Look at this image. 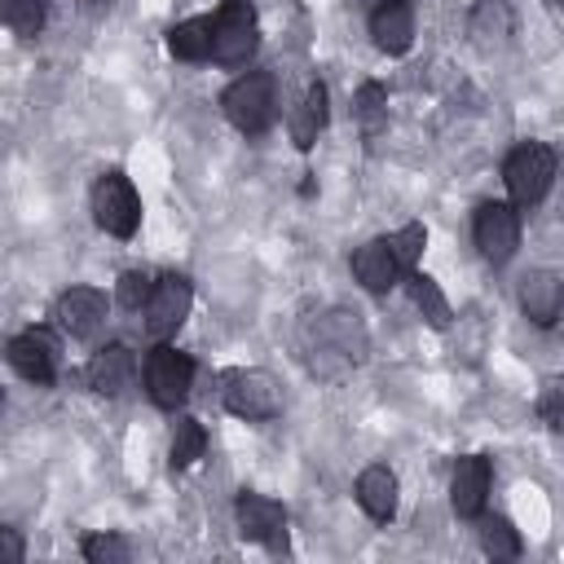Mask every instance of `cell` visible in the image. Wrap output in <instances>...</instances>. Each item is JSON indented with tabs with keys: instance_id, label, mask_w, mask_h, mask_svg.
I'll use <instances>...</instances> for the list:
<instances>
[{
	"instance_id": "1",
	"label": "cell",
	"mask_w": 564,
	"mask_h": 564,
	"mask_svg": "<svg viewBox=\"0 0 564 564\" xmlns=\"http://www.w3.org/2000/svg\"><path fill=\"white\" fill-rule=\"evenodd\" d=\"M220 110H225V119H229L242 137L269 132V123L278 119V84H273V75H269V70H247V75H238V79L225 88Z\"/></svg>"
},
{
	"instance_id": "2",
	"label": "cell",
	"mask_w": 564,
	"mask_h": 564,
	"mask_svg": "<svg viewBox=\"0 0 564 564\" xmlns=\"http://www.w3.org/2000/svg\"><path fill=\"white\" fill-rule=\"evenodd\" d=\"M555 181V150L542 141H520L502 163V185L511 194V207H538L551 194Z\"/></svg>"
},
{
	"instance_id": "3",
	"label": "cell",
	"mask_w": 564,
	"mask_h": 564,
	"mask_svg": "<svg viewBox=\"0 0 564 564\" xmlns=\"http://www.w3.org/2000/svg\"><path fill=\"white\" fill-rule=\"evenodd\" d=\"M260 48V18L251 0H225L212 18V57L220 66H242Z\"/></svg>"
},
{
	"instance_id": "4",
	"label": "cell",
	"mask_w": 564,
	"mask_h": 564,
	"mask_svg": "<svg viewBox=\"0 0 564 564\" xmlns=\"http://www.w3.org/2000/svg\"><path fill=\"white\" fill-rule=\"evenodd\" d=\"M220 401L229 414H238L247 423H269L282 414V392H278V379L269 370H229Z\"/></svg>"
},
{
	"instance_id": "5",
	"label": "cell",
	"mask_w": 564,
	"mask_h": 564,
	"mask_svg": "<svg viewBox=\"0 0 564 564\" xmlns=\"http://www.w3.org/2000/svg\"><path fill=\"white\" fill-rule=\"evenodd\" d=\"M189 304H194V286H189L185 273H163V278H154V286H150V295H145V304H141V317H145L141 326H145V335H150V339L176 335L181 322L189 317Z\"/></svg>"
},
{
	"instance_id": "6",
	"label": "cell",
	"mask_w": 564,
	"mask_h": 564,
	"mask_svg": "<svg viewBox=\"0 0 564 564\" xmlns=\"http://www.w3.org/2000/svg\"><path fill=\"white\" fill-rule=\"evenodd\" d=\"M93 220L115 234V238H132L141 225V198L132 189V181L123 172H106L93 185Z\"/></svg>"
},
{
	"instance_id": "7",
	"label": "cell",
	"mask_w": 564,
	"mask_h": 564,
	"mask_svg": "<svg viewBox=\"0 0 564 564\" xmlns=\"http://www.w3.org/2000/svg\"><path fill=\"white\" fill-rule=\"evenodd\" d=\"M189 388H194V357L159 344L145 361V392L159 410H181L189 401Z\"/></svg>"
},
{
	"instance_id": "8",
	"label": "cell",
	"mask_w": 564,
	"mask_h": 564,
	"mask_svg": "<svg viewBox=\"0 0 564 564\" xmlns=\"http://www.w3.org/2000/svg\"><path fill=\"white\" fill-rule=\"evenodd\" d=\"M471 238L489 264H507L520 247V207L511 203H480L471 220Z\"/></svg>"
},
{
	"instance_id": "9",
	"label": "cell",
	"mask_w": 564,
	"mask_h": 564,
	"mask_svg": "<svg viewBox=\"0 0 564 564\" xmlns=\"http://www.w3.org/2000/svg\"><path fill=\"white\" fill-rule=\"evenodd\" d=\"M234 516H238V533L247 542H260L269 551H282L286 546V507L282 502L242 489L238 502H234Z\"/></svg>"
},
{
	"instance_id": "10",
	"label": "cell",
	"mask_w": 564,
	"mask_h": 564,
	"mask_svg": "<svg viewBox=\"0 0 564 564\" xmlns=\"http://www.w3.org/2000/svg\"><path fill=\"white\" fill-rule=\"evenodd\" d=\"M4 357H9V366H13L26 383H40V388H44V383L57 379V339H53L48 330H40V326L13 335Z\"/></svg>"
},
{
	"instance_id": "11",
	"label": "cell",
	"mask_w": 564,
	"mask_h": 564,
	"mask_svg": "<svg viewBox=\"0 0 564 564\" xmlns=\"http://www.w3.org/2000/svg\"><path fill=\"white\" fill-rule=\"evenodd\" d=\"M352 278H357L366 291L383 295V291H392V286L405 278V264H401V256L392 251L388 238H370V242H361V247L352 251Z\"/></svg>"
},
{
	"instance_id": "12",
	"label": "cell",
	"mask_w": 564,
	"mask_h": 564,
	"mask_svg": "<svg viewBox=\"0 0 564 564\" xmlns=\"http://www.w3.org/2000/svg\"><path fill=\"white\" fill-rule=\"evenodd\" d=\"M370 40L388 57L410 53V44H414V4L410 0H379L370 9Z\"/></svg>"
},
{
	"instance_id": "13",
	"label": "cell",
	"mask_w": 564,
	"mask_h": 564,
	"mask_svg": "<svg viewBox=\"0 0 564 564\" xmlns=\"http://www.w3.org/2000/svg\"><path fill=\"white\" fill-rule=\"evenodd\" d=\"M106 322V295L97 286H70L57 295V326L70 339H93Z\"/></svg>"
},
{
	"instance_id": "14",
	"label": "cell",
	"mask_w": 564,
	"mask_h": 564,
	"mask_svg": "<svg viewBox=\"0 0 564 564\" xmlns=\"http://www.w3.org/2000/svg\"><path fill=\"white\" fill-rule=\"evenodd\" d=\"M485 498H489V458L485 454H467L454 463V476H449V502H454V516L463 520H476L485 511Z\"/></svg>"
},
{
	"instance_id": "15",
	"label": "cell",
	"mask_w": 564,
	"mask_h": 564,
	"mask_svg": "<svg viewBox=\"0 0 564 564\" xmlns=\"http://www.w3.org/2000/svg\"><path fill=\"white\" fill-rule=\"evenodd\" d=\"M520 308L529 313V322L555 326V317L564 308V282H560V273L555 269H533L520 282Z\"/></svg>"
},
{
	"instance_id": "16",
	"label": "cell",
	"mask_w": 564,
	"mask_h": 564,
	"mask_svg": "<svg viewBox=\"0 0 564 564\" xmlns=\"http://www.w3.org/2000/svg\"><path fill=\"white\" fill-rule=\"evenodd\" d=\"M132 375H137V357L123 344H106L88 361V388L101 397H119L123 388H132Z\"/></svg>"
},
{
	"instance_id": "17",
	"label": "cell",
	"mask_w": 564,
	"mask_h": 564,
	"mask_svg": "<svg viewBox=\"0 0 564 564\" xmlns=\"http://www.w3.org/2000/svg\"><path fill=\"white\" fill-rule=\"evenodd\" d=\"M317 339H322V352H335L339 357V366H357L366 357V330H361L357 313H344L339 308V313L322 317Z\"/></svg>"
},
{
	"instance_id": "18",
	"label": "cell",
	"mask_w": 564,
	"mask_h": 564,
	"mask_svg": "<svg viewBox=\"0 0 564 564\" xmlns=\"http://www.w3.org/2000/svg\"><path fill=\"white\" fill-rule=\"evenodd\" d=\"M357 502H361V511H366L375 524H388V520L397 516V476H392V467L370 463V467L357 476Z\"/></svg>"
},
{
	"instance_id": "19",
	"label": "cell",
	"mask_w": 564,
	"mask_h": 564,
	"mask_svg": "<svg viewBox=\"0 0 564 564\" xmlns=\"http://www.w3.org/2000/svg\"><path fill=\"white\" fill-rule=\"evenodd\" d=\"M326 128V84H308L300 106L291 110V141L300 150H313V141L322 137Z\"/></svg>"
},
{
	"instance_id": "20",
	"label": "cell",
	"mask_w": 564,
	"mask_h": 564,
	"mask_svg": "<svg viewBox=\"0 0 564 564\" xmlns=\"http://www.w3.org/2000/svg\"><path fill=\"white\" fill-rule=\"evenodd\" d=\"M167 53L176 62H207L212 57V18H185L167 31Z\"/></svg>"
},
{
	"instance_id": "21",
	"label": "cell",
	"mask_w": 564,
	"mask_h": 564,
	"mask_svg": "<svg viewBox=\"0 0 564 564\" xmlns=\"http://www.w3.org/2000/svg\"><path fill=\"white\" fill-rule=\"evenodd\" d=\"M480 520V551L494 560V564H502V560H516L520 555V533L511 529V520H502V516H476Z\"/></svg>"
},
{
	"instance_id": "22",
	"label": "cell",
	"mask_w": 564,
	"mask_h": 564,
	"mask_svg": "<svg viewBox=\"0 0 564 564\" xmlns=\"http://www.w3.org/2000/svg\"><path fill=\"white\" fill-rule=\"evenodd\" d=\"M48 4L53 0H0V22L18 35H40L44 22H48Z\"/></svg>"
},
{
	"instance_id": "23",
	"label": "cell",
	"mask_w": 564,
	"mask_h": 564,
	"mask_svg": "<svg viewBox=\"0 0 564 564\" xmlns=\"http://www.w3.org/2000/svg\"><path fill=\"white\" fill-rule=\"evenodd\" d=\"M207 449V432L198 419H176V432H172V471H185L203 458Z\"/></svg>"
},
{
	"instance_id": "24",
	"label": "cell",
	"mask_w": 564,
	"mask_h": 564,
	"mask_svg": "<svg viewBox=\"0 0 564 564\" xmlns=\"http://www.w3.org/2000/svg\"><path fill=\"white\" fill-rule=\"evenodd\" d=\"M410 278V295H414V304L423 308V317H427V326H436V330H445L449 326V304H445V295H441V286L427 278V273H405Z\"/></svg>"
},
{
	"instance_id": "25",
	"label": "cell",
	"mask_w": 564,
	"mask_h": 564,
	"mask_svg": "<svg viewBox=\"0 0 564 564\" xmlns=\"http://www.w3.org/2000/svg\"><path fill=\"white\" fill-rule=\"evenodd\" d=\"M357 119H361V128L375 137L383 123H388V93H383V84H375V79H366L361 88H357Z\"/></svg>"
},
{
	"instance_id": "26",
	"label": "cell",
	"mask_w": 564,
	"mask_h": 564,
	"mask_svg": "<svg viewBox=\"0 0 564 564\" xmlns=\"http://www.w3.org/2000/svg\"><path fill=\"white\" fill-rule=\"evenodd\" d=\"M128 555H132L128 542L115 538V533H93V538H84V560H93V564H123Z\"/></svg>"
},
{
	"instance_id": "27",
	"label": "cell",
	"mask_w": 564,
	"mask_h": 564,
	"mask_svg": "<svg viewBox=\"0 0 564 564\" xmlns=\"http://www.w3.org/2000/svg\"><path fill=\"white\" fill-rule=\"evenodd\" d=\"M150 286H154V278L145 273V269H128L123 278H119V286H115V295H119V304L123 308H141L145 304V295H150Z\"/></svg>"
},
{
	"instance_id": "28",
	"label": "cell",
	"mask_w": 564,
	"mask_h": 564,
	"mask_svg": "<svg viewBox=\"0 0 564 564\" xmlns=\"http://www.w3.org/2000/svg\"><path fill=\"white\" fill-rule=\"evenodd\" d=\"M22 555H26L22 533H18V529H9V524H0V564H18Z\"/></svg>"
},
{
	"instance_id": "29",
	"label": "cell",
	"mask_w": 564,
	"mask_h": 564,
	"mask_svg": "<svg viewBox=\"0 0 564 564\" xmlns=\"http://www.w3.org/2000/svg\"><path fill=\"white\" fill-rule=\"evenodd\" d=\"M542 414H546L551 427H560V383H555V379H551L546 392H542Z\"/></svg>"
},
{
	"instance_id": "30",
	"label": "cell",
	"mask_w": 564,
	"mask_h": 564,
	"mask_svg": "<svg viewBox=\"0 0 564 564\" xmlns=\"http://www.w3.org/2000/svg\"><path fill=\"white\" fill-rule=\"evenodd\" d=\"M0 410H4V392H0Z\"/></svg>"
}]
</instances>
